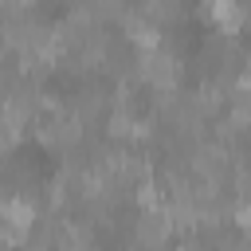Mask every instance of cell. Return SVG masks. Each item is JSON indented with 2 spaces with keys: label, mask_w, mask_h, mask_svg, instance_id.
Segmentation results:
<instances>
[]
</instances>
